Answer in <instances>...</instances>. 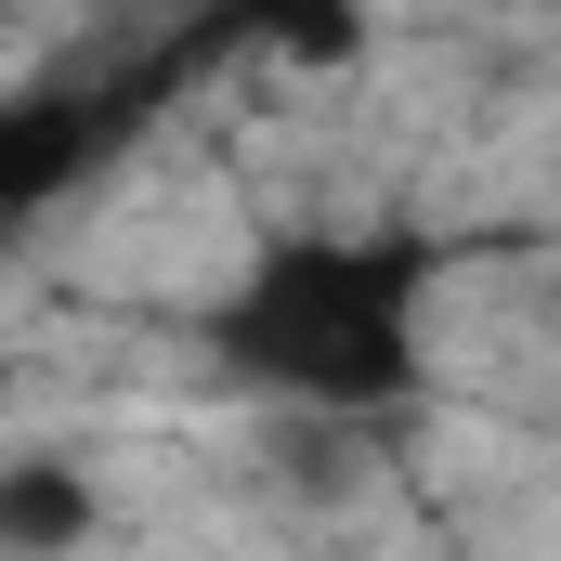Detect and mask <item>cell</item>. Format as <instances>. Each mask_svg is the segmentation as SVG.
I'll return each mask as SVG.
<instances>
[{"mask_svg": "<svg viewBox=\"0 0 561 561\" xmlns=\"http://www.w3.org/2000/svg\"><path fill=\"white\" fill-rule=\"evenodd\" d=\"M92 523H105V496H92L79 457H53V444L0 457V561H66Z\"/></svg>", "mask_w": 561, "mask_h": 561, "instance_id": "cell-2", "label": "cell"}, {"mask_svg": "<svg viewBox=\"0 0 561 561\" xmlns=\"http://www.w3.org/2000/svg\"><path fill=\"white\" fill-rule=\"evenodd\" d=\"M236 379L313 419H379L431 379V249L392 236H287L222 300Z\"/></svg>", "mask_w": 561, "mask_h": 561, "instance_id": "cell-1", "label": "cell"}, {"mask_svg": "<svg viewBox=\"0 0 561 561\" xmlns=\"http://www.w3.org/2000/svg\"><path fill=\"white\" fill-rule=\"evenodd\" d=\"M0 419H13V353H0Z\"/></svg>", "mask_w": 561, "mask_h": 561, "instance_id": "cell-3", "label": "cell"}]
</instances>
